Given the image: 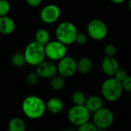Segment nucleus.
I'll return each mask as SVG.
<instances>
[{"instance_id":"1","label":"nucleus","mask_w":131,"mask_h":131,"mask_svg":"<svg viewBox=\"0 0 131 131\" xmlns=\"http://www.w3.org/2000/svg\"><path fill=\"white\" fill-rule=\"evenodd\" d=\"M22 110L28 118L37 119L44 115L46 110V103L37 96H29L24 99L22 104Z\"/></svg>"},{"instance_id":"2","label":"nucleus","mask_w":131,"mask_h":131,"mask_svg":"<svg viewBox=\"0 0 131 131\" xmlns=\"http://www.w3.org/2000/svg\"><path fill=\"white\" fill-rule=\"evenodd\" d=\"M123 93L121 82L113 77H110L105 80L101 86V93L103 97L108 102L114 103L118 101Z\"/></svg>"},{"instance_id":"3","label":"nucleus","mask_w":131,"mask_h":131,"mask_svg":"<svg viewBox=\"0 0 131 131\" xmlns=\"http://www.w3.org/2000/svg\"><path fill=\"white\" fill-rule=\"evenodd\" d=\"M78 33L77 26L71 22L64 21L59 23L55 32L56 39L66 46L71 45L75 42Z\"/></svg>"},{"instance_id":"4","label":"nucleus","mask_w":131,"mask_h":131,"mask_svg":"<svg viewBox=\"0 0 131 131\" xmlns=\"http://www.w3.org/2000/svg\"><path fill=\"white\" fill-rule=\"evenodd\" d=\"M23 54L26 63L36 67L42 62L46 57L44 46L36 41L29 42L26 46Z\"/></svg>"},{"instance_id":"5","label":"nucleus","mask_w":131,"mask_h":131,"mask_svg":"<svg viewBox=\"0 0 131 131\" xmlns=\"http://www.w3.org/2000/svg\"><path fill=\"white\" fill-rule=\"evenodd\" d=\"M114 121L113 113L108 108L102 107L93 113V123L98 129L105 130L110 127Z\"/></svg>"},{"instance_id":"6","label":"nucleus","mask_w":131,"mask_h":131,"mask_svg":"<svg viewBox=\"0 0 131 131\" xmlns=\"http://www.w3.org/2000/svg\"><path fill=\"white\" fill-rule=\"evenodd\" d=\"M67 117L72 124L79 126L90 120V112L84 105H74L68 111Z\"/></svg>"},{"instance_id":"7","label":"nucleus","mask_w":131,"mask_h":131,"mask_svg":"<svg viewBox=\"0 0 131 131\" xmlns=\"http://www.w3.org/2000/svg\"><path fill=\"white\" fill-rule=\"evenodd\" d=\"M45 55L52 61H59L67 56V46L58 40L49 41L45 46Z\"/></svg>"},{"instance_id":"8","label":"nucleus","mask_w":131,"mask_h":131,"mask_svg":"<svg viewBox=\"0 0 131 131\" xmlns=\"http://www.w3.org/2000/svg\"><path fill=\"white\" fill-rule=\"evenodd\" d=\"M88 36L96 41L104 39L108 34V28L104 22L100 19L91 20L86 27Z\"/></svg>"},{"instance_id":"9","label":"nucleus","mask_w":131,"mask_h":131,"mask_svg":"<svg viewBox=\"0 0 131 131\" xmlns=\"http://www.w3.org/2000/svg\"><path fill=\"white\" fill-rule=\"evenodd\" d=\"M56 68L57 73L62 77H73L77 72V61L71 56H66L59 60Z\"/></svg>"},{"instance_id":"10","label":"nucleus","mask_w":131,"mask_h":131,"mask_svg":"<svg viewBox=\"0 0 131 131\" xmlns=\"http://www.w3.org/2000/svg\"><path fill=\"white\" fill-rule=\"evenodd\" d=\"M61 14L59 7L54 4H49L43 7L40 12V19L46 24L56 23Z\"/></svg>"},{"instance_id":"11","label":"nucleus","mask_w":131,"mask_h":131,"mask_svg":"<svg viewBox=\"0 0 131 131\" xmlns=\"http://www.w3.org/2000/svg\"><path fill=\"white\" fill-rule=\"evenodd\" d=\"M36 72L40 78L51 79L52 77L57 74L56 65L51 61L43 60L36 66Z\"/></svg>"},{"instance_id":"12","label":"nucleus","mask_w":131,"mask_h":131,"mask_svg":"<svg viewBox=\"0 0 131 131\" xmlns=\"http://www.w3.org/2000/svg\"><path fill=\"white\" fill-rule=\"evenodd\" d=\"M119 68V62L113 56H105L101 62V70L108 77H113Z\"/></svg>"},{"instance_id":"13","label":"nucleus","mask_w":131,"mask_h":131,"mask_svg":"<svg viewBox=\"0 0 131 131\" xmlns=\"http://www.w3.org/2000/svg\"><path fill=\"white\" fill-rule=\"evenodd\" d=\"M16 29V24L14 20L8 16H0V33L4 35L12 34Z\"/></svg>"},{"instance_id":"14","label":"nucleus","mask_w":131,"mask_h":131,"mask_svg":"<svg viewBox=\"0 0 131 131\" xmlns=\"http://www.w3.org/2000/svg\"><path fill=\"white\" fill-rule=\"evenodd\" d=\"M84 106L90 113H94L103 107V100L102 97L93 95L86 98Z\"/></svg>"},{"instance_id":"15","label":"nucleus","mask_w":131,"mask_h":131,"mask_svg":"<svg viewBox=\"0 0 131 131\" xmlns=\"http://www.w3.org/2000/svg\"><path fill=\"white\" fill-rule=\"evenodd\" d=\"M64 107L62 100L58 97H52L46 103V109L53 114L59 113Z\"/></svg>"},{"instance_id":"16","label":"nucleus","mask_w":131,"mask_h":131,"mask_svg":"<svg viewBox=\"0 0 131 131\" xmlns=\"http://www.w3.org/2000/svg\"><path fill=\"white\" fill-rule=\"evenodd\" d=\"M93 68V62L88 57H83L77 62V71L80 74H88Z\"/></svg>"},{"instance_id":"17","label":"nucleus","mask_w":131,"mask_h":131,"mask_svg":"<svg viewBox=\"0 0 131 131\" xmlns=\"http://www.w3.org/2000/svg\"><path fill=\"white\" fill-rule=\"evenodd\" d=\"M26 125L24 120L20 117L12 118L8 123L9 131H26Z\"/></svg>"},{"instance_id":"18","label":"nucleus","mask_w":131,"mask_h":131,"mask_svg":"<svg viewBox=\"0 0 131 131\" xmlns=\"http://www.w3.org/2000/svg\"><path fill=\"white\" fill-rule=\"evenodd\" d=\"M50 36L49 32L45 29H39L36 31L35 35V41L45 46L50 40Z\"/></svg>"},{"instance_id":"19","label":"nucleus","mask_w":131,"mask_h":131,"mask_svg":"<svg viewBox=\"0 0 131 131\" xmlns=\"http://www.w3.org/2000/svg\"><path fill=\"white\" fill-rule=\"evenodd\" d=\"M66 84L65 78L60 75H55L50 79V86L54 90H62Z\"/></svg>"},{"instance_id":"20","label":"nucleus","mask_w":131,"mask_h":131,"mask_svg":"<svg viewBox=\"0 0 131 131\" xmlns=\"http://www.w3.org/2000/svg\"><path fill=\"white\" fill-rule=\"evenodd\" d=\"M11 62L16 67H22L26 63L23 53L16 52L11 56Z\"/></svg>"},{"instance_id":"21","label":"nucleus","mask_w":131,"mask_h":131,"mask_svg":"<svg viewBox=\"0 0 131 131\" xmlns=\"http://www.w3.org/2000/svg\"><path fill=\"white\" fill-rule=\"evenodd\" d=\"M72 102L74 105H84L86 96L81 91H76L72 94Z\"/></svg>"},{"instance_id":"22","label":"nucleus","mask_w":131,"mask_h":131,"mask_svg":"<svg viewBox=\"0 0 131 131\" xmlns=\"http://www.w3.org/2000/svg\"><path fill=\"white\" fill-rule=\"evenodd\" d=\"M11 9V5L8 0H0V16H7Z\"/></svg>"},{"instance_id":"23","label":"nucleus","mask_w":131,"mask_h":131,"mask_svg":"<svg viewBox=\"0 0 131 131\" xmlns=\"http://www.w3.org/2000/svg\"><path fill=\"white\" fill-rule=\"evenodd\" d=\"M39 79H40V77L36 73V72H31L26 76V83L29 85L34 86V85H36V84H37L39 83Z\"/></svg>"},{"instance_id":"24","label":"nucleus","mask_w":131,"mask_h":131,"mask_svg":"<svg viewBox=\"0 0 131 131\" xmlns=\"http://www.w3.org/2000/svg\"><path fill=\"white\" fill-rule=\"evenodd\" d=\"M77 131H98V129L93 122L88 121L79 126Z\"/></svg>"},{"instance_id":"25","label":"nucleus","mask_w":131,"mask_h":131,"mask_svg":"<svg viewBox=\"0 0 131 131\" xmlns=\"http://www.w3.org/2000/svg\"><path fill=\"white\" fill-rule=\"evenodd\" d=\"M123 90L125 92L131 93V77L127 76L122 82H121Z\"/></svg>"},{"instance_id":"26","label":"nucleus","mask_w":131,"mask_h":131,"mask_svg":"<svg viewBox=\"0 0 131 131\" xmlns=\"http://www.w3.org/2000/svg\"><path fill=\"white\" fill-rule=\"evenodd\" d=\"M116 52V48L113 44H107L104 48V53L106 56H113Z\"/></svg>"},{"instance_id":"27","label":"nucleus","mask_w":131,"mask_h":131,"mask_svg":"<svg viewBox=\"0 0 131 131\" xmlns=\"http://www.w3.org/2000/svg\"><path fill=\"white\" fill-rule=\"evenodd\" d=\"M127 76H128V74H127V72L125 69L119 68L117 70V71L116 72V73L114 74L113 77H115L117 80L122 82Z\"/></svg>"},{"instance_id":"28","label":"nucleus","mask_w":131,"mask_h":131,"mask_svg":"<svg viewBox=\"0 0 131 131\" xmlns=\"http://www.w3.org/2000/svg\"><path fill=\"white\" fill-rule=\"evenodd\" d=\"M88 41V36L84 33H77L75 42L79 45H85Z\"/></svg>"},{"instance_id":"29","label":"nucleus","mask_w":131,"mask_h":131,"mask_svg":"<svg viewBox=\"0 0 131 131\" xmlns=\"http://www.w3.org/2000/svg\"><path fill=\"white\" fill-rule=\"evenodd\" d=\"M26 2L31 7H37L42 3V0H26Z\"/></svg>"},{"instance_id":"30","label":"nucleus","mask_w":131,"mask_h":131,"mask_svg":"<svg viewBox=\"0 0 131 131\" xmlns=\"http://www.w3.org/2000/svg\"><path fill=\"white\" fill-rule=\"evenodd\" d=\"M110 1L113 3H114V4H117V5H119V4H122V3H123L126 0H110Z\"/></svg>"},{"instance_id":"31","label":"nucleus","mask_w":131,"mask_h":131,"mask_svg":"<svg viewBox=\"0 0 131 131\" xmlns=\"http://www.w3.org/2000/svg\"><path fill=\"white\" fill-rule=\"evenodd\" d=\"M63 131H77V130H75L74 129H72V128H67V129H65Z\"/></svg>"},{"instance_id":"32","label":"nucleus","mask_w":131,"mask_h":131,"mask_svg":"<svg viewBox=\"0 0 131 131\" xmlns=\"http://www.w3.org/2000/svg\"><path fill=\"white\" fill-rule=\"evenodd\" d=\"M128 7L129 10L131 11V0H128Z\"/></svg>"},{"instance_id":"33","label":"nucleus","mask_w":131,"mask_h":131,"mask_svg":"<svg viewBox=\"0 0 131 131\" xmlns=\"http://www.w3.org/2000/svg\"><path fill=\"white\" fill-rule=\"evenodd\" d=\"M130 101H131V97H130Z\"/></svg>"}]
</instances>
